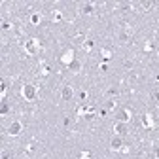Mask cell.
Instances as JSON below:
<instances>
[{
    "instance_id": "cell-9",
    "label": "cell",
    "mask_w": 159,
    "mask_h": 159,
    "mask_svg": "<svg viewBox=\"0 0 159 159\" xmlns=\"http://www.w3.org/2000/svg\"><path fill=\"white\" fill-rule=\"evenodd\" d=\"M114 129H115V133H118V135H125L127 133V125L123 123V121H118V123L114 125Z\"/></svg>"
},
{
    "instance_id": "cell-10",
    "label": "cell",
    "mask_w": 159,
    "mask_h": 159,
    "mask_svg": "<svg viewBox=\"0 0 159 159\" xmlns=\"http://www.w3.org/2000/svg\"><path fill=\"white\" fill-rule=\"evenodd\" d=\"M68 70H72V72H80V70H82V63H80V61L76 59V61L68 67Z\"/></svg>"
},
{
    "instance_id": "cell-4",
    "label": "cell",
    "mask_w": 159,
    "mask_h": 159,
    "mask_svg": "<svg viewBox=\"0 0 159 159\" xmlns=\"http://www.w3.org/2000/svg\"><path fill=\"white\" fill-rule=\"evenodd\" d=\"M21 131H23V123H21V121H13V123H10V127H8L10 136H19Z\"/></svg>"
},
{
    "instance_id": "cell-12",
    "label": "cell",
    "mask_w": 159,
    "mask_h": 159,
    "mask_svg": "<svg viewBox=\"0 0 159 159\" xmlns=\"http://www.w3.org/2000/svg\"><path fill=\"white\" fill-rule=\"evenodd\" d=\"M100 55H102L104 59L108 61V59H110V57H112V51H110V49H106V47H102V49H100Z\"/></svg>"
},
{
    "instance_id": "cell-2",
    "label": "cell",
    "mask_w": 159,
    "mask_h": 159,
    "mask_svg": "<svg viewBox=\"0 0 159 159\" xmlns=\"http://www.w3.org/2000/svg\"><path fill=\"white\" fill-rule=\"evenodd\" d=\"M21 95L25 97V100H34L38 97V89H36V85L27 83V85H23V89H21Z\"/></svg>"
},
{
    "instance_id": "cell-8",
    "label": "cell",
    "mask_w": 159,
    "mask_h": 159,
    "mask_svg": "<svg viewBox=\"0 0 159 159\" xmlns=\"http://www.w3.org/2000/svg\"><path fill=\"white\" fill-rule=\"evenodd\" d=\"M129 119H131V112H129L127 108H125V110H121V112L118 114V121H123V123H127Z\"/></svg>"
},
{
    "instance_id": "cell-1",
    "label": "cell",
    "mask_w": 159,
    "mask_h": 159,
    "mask_svg": "<svg viewBox=\"0 0 159 159\" xmlns=\"http://www.w3.org/2000/svg\"><path fill=\"white\" fill-rule=\"evenodd\" d=\"M25 51L28 55H38L40 53V40L38 38H31L25 42Z\"/></svg>"
},
{
    "instance_id": "cell-3",
    "label": "cell",
    "mask_w": 159,
    "mask_h": 159,
    "mask_svg": "<svg viewBox=\"0 0 159 159\" xmlns=\"http://www.w3.org/2000/svg\"><path fill=\"white\" fill-rule=\"evenodd\" d=\"M74 61H76V53H74V49H67V51L61 55V63H63L67 68H68Z\"/></svg>"
},
{
    "instance_id": "cell-14",
    "label": "cell",
    "mask_w": 159,
    "mask_h": 159,
    "mask_svg": "<svg viewBox=\"0 0 159 159\" xmlns=\"http://www.w3.org/2000/svg\"><path fill=\"white\" fill-rule=\"evenodd\" d=\"M119 38L123 40V42H129V38H131V32H129V31H123V32H121V36H119Z\"/></svg>"
},
{
    "instance_id": "cell-26",
    "label": "cell",
    "mask_w": 159,
    "mask_h": 159,
    "mask_svg": "<svg viewBox=\"0 0 159 159\" xmlns=\"http://www.w3.org/2000/svg\"><path fill=\"white\" fill-rule=\"evenodd\" d=\"M2 159H8V155H6V154H4V155H2Z\"/></svg>"
},
{
    "instance_id": "cell-27",
    "label": "cell",
    "mask_w": 159,
    "mask_h": 159,
    "mask_svg": "<svg viewBox=\"0 0 159 159\" xmlns=\"http://www.w3.org/2000/svg\"><path fill=\"white\" fill-rule=\"evenodd\" d=\"M82 159H91V157H83V155H82Z\"/></svg>"
},
{
    "instance_id": "cell-6",
    "label": "cell",
    "mask_w": 159,
    "mask_h": 159,
    "mask_svg": "<svg viewBox=\"0 0 159 159\" xmlns=\"http://www.w3.org/2000/svg\"><path fill=\"white\" fill-rule=\"evenodd\" d=\"M142 125L146 129H154V118H151V114H144L142 115Z\"/></svg>"
},
{
    "instance_id": "cell-21",
    "label": "cell",
    "mask_w": 159,
    "mask_h": 159,
    "mask_svg": "<svg viewBox=\"0 0 159 159\" xmlns=\"http://www.w3.org/2000/svg\"><path fill=\"white\" fill-rule=\"evenodd\" d=\"M8 110H10V108H8V104H6V102H2V110H0V112H2V115H4V114H8Z\"/></svg>"
},
{
    "instance_id": "cell-7",
    "label": "cell",
    "mask_w": 159,
    "mask_h": 159,
    "mask_svg": "<svg viewBox=\"0 0 159 159\" xmlns=\"http://www.w3.org/2000/svg\"><path fill=\"white\" fill-rule=\"evenodd\" d=\"M110 148L112 150H121V148H123V140H121V136H114L112 142H110Z\"/></svg>"
},
{
    "instance_id": "cell-18",
    "label": "cell",
    "mask_w": 159,
    "mask_h": 159,
    "mask_svg": "<svg viewBox=\"0 0 159 159\" xmlns=\"http://www.w3.org/2000/svg\"><path fill=\"white\" fill-rule=\"evenodd\" d=\"M83 49L91 51V49H93V42H91V40H85V42H83Z\"/></svg>"
},
{
    "instance_id": "cell-17",
    "label": "cell",
    "mask_w": 159,
    "mask_h": 159,
    "mask_svg": "<svg viewBox=\"0 0 159 159\" xmlns=\"http://www.w3.org/2000/svg\"><path fill=\"white\" fill-rule=\"evenodd\" d=\"M0 85H2V91H0V97H6V91H8V83H6V82H2V83H0Z\"/></svg>"
},
{
    "instance_id": "cell-22",
    "label": "cell",
    "mask_w": 159,
    "mask_h": 159,
    "mask_svg": "<svg viewBox=\"0 0 159 159\" xmlns=\"http://www.w3.org/2000/svg\"><path fill=\"white\" fill-rule=\"evenodd\" d=\"M142 8L144 10H150L151 8V2H142Z\"/></svg>"
},
{
    "instance_id": "cell-20",
    "label": "cell",
    "mask_w": 159,
    "mask_h": 159,
    "mask_svg": "<svg viewBox=\"0 0 159 159\" xmlns=\"http://www.w3.org/2000/svg\"><path fill=\"white\" fill-rule=\"evenodd\" d=\"M114 108H115V102H114V100H108V102H106V110H114Z\"/></svg>"
},
{
    "instance_id": "cell-13",
    "label": "cell",
    "mask_w": 159,
    "mask_h": 159,
    "mask_svg": "<svg viewBox=\"0 0 159 159\" xmlns=\"http://www.w3.org/2000/svg\"><path fill=\"white\" fill-rule=\"evenodd\" d=\"M51 19H53V21H57V23H59V21L63 19V13H61L59 10H55V11H53V15H51Z\"/></svg>"
},
{
    "instance_id": "cell-24",
    "label": "cell",
    "mask_w": 159,
    "mask_h": 159,
    "mask_svg": "<svg viewBox=\"0 0 159 159\" xmlns=\"http://www.w3.org/2000/svg\"><path fill=\"white\" fill-rule=\"evenodd\" d=\"M100 70H102V72H104V70H108V64H106V63H102V64H100Z\"/></svg>"
},
{
    "instance_id": "cell-23",
    "label": "cell",
    "mask_w": 159,
    "mask_h": 159,
    "mask_svg": "<svg viewBox=\"0 0 159 159\" xmlns=\"http://www.w3.org/2000/svg\"><path fill=\"white\" fill-rule=\"evenodd\" d=\"M2 28H4V31H6V28H10V23H8V21H4V23H2Z\"/></svg>"
},
{
    "instance_id": "cell-25",
    "label": "cell",
    "mask_w": 159,
    "mask_h": 159,
    "mask_svg": "<svg viewBox=\"0 0 159 159\" xmlns=\"http://www.w3.org/2000/svg\"><path fill=\"white\" fill-rule=\"evenodd\" d=\"M155 159H159V146L155 148Z\"/></svg>"
},
{
    "instance_id": "cell-16",
    "label": "cell",
    "mask_w": 159,
    "mask_h": 159,
    "mask_svg": "<svg viewBox=\"0 0 159 159\" xmlns=\"http://www.w3.org/2000/svg\"><path fill=\"white\" fill-rule=\"evenodd\" d=\"M151 100H154L155 104H159V89H155L154 93H151Z\"/></svg>"
},
{
    "instance_id": "cell-11",
    "label": "cell",
    "mask_w": 159,
    "mask_h": 159,
    "mask_svg": "<svg viewBox=\"0 0 159 159\" xmlns=\"http://www.w3.org/2000/svg\"><path fill=\"white\" fill-rule=\"evenodd\" d=\"M40 19H42L40 13H32V15H31V23H32V25H38V23H40Z\"/></svg>"
},
{
    "instance_id": "cell-5",
    "label": "cell",
    "mask_w": 159,
    "mask_h": 159,
    "mask_svg": "<svg viewBox=\"0 0 159 159\" xmlns=\"http://www.w3.org/2000/svg\"><path fill=\"white\" fill-rule=\"evenodd\" d=\"M61 97H63V100H72V97H74V91H72L70 85H64V87H63Z\"/></svg>"
},
{
    "instance_id": "cell-19",
    "label": "cell",
    "mask_w": 159,
    "mask_h": 159,
    "mask_svg": "<svg viewBox=\"0 0 159 159\" xmlns=\"http://www.w3.org/2000/svg\"><path fill=\"white\" fill-rule=\"evenodd\" d=\"M115 95H118V89H115V87H110V89H108V97H115Z\"/></svg>"
},
{
    "instance_id": "cell-15",
    "label": "cell",
    "mask_w": 159,
    "mask_h": 159,
    "mask_svg": "<svg viewBox=\"0 0 159 159\" xmlns=\"http://www.w3.org/2000/svg\"><path fill=\"white\" fill-rule=\"evenodd\" d=\"M93 8H95V6H93L91 2H89V4H83V13H91Z\"/></svg>"
}]
</instances>
